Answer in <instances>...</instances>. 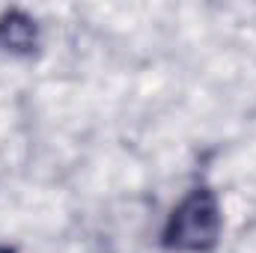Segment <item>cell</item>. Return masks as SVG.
<instances>
[{
  "instance_id": "cell-1",
  "label": "cell",
  "mask_w": 256,
  "mask_h": 253,
  "mask_svg": "<svg viewBox=\"0 0 256 253\" xmlns=\"http://www.w3.org/2000/svg\"><path fill=\"white\" fill-rule=\"evenodd\" d=\"M224 230V212L218 194L206 185L191 188L167 214L161 244L170 253H208L214 250Z\"/></svg>"
},
{
  "instance_id": "cell-3",
  "label": "cell",
  "mask_w": 256,
  "mask_h": 253,
  "mask_svg": "<svg viewBox=\"0 0 256 253\" xmlns=\"http://www.w3.org/2000/svg\"><path fill=\"white\" fill-rule=\"evenodd\" d=\"M0 253H15V250H12L9 244H3V242H0Z\"/></svg>"
},
{
  "instance_id": "cell-2",
  "label": "cell",
  "mask_w": 256,
  "mask_h": 253,
  "mask_svg": "<svg viewBox=\"0 0 256 253\" xmlns=\"http://www.w3.org/2000/svg\"><path fill=\"white\" fill-rule=\"evenodd\" d=\"M39 48V24L24 9H6L0 12V51L27 57Z\"/></svg>"
}]
</instances>
